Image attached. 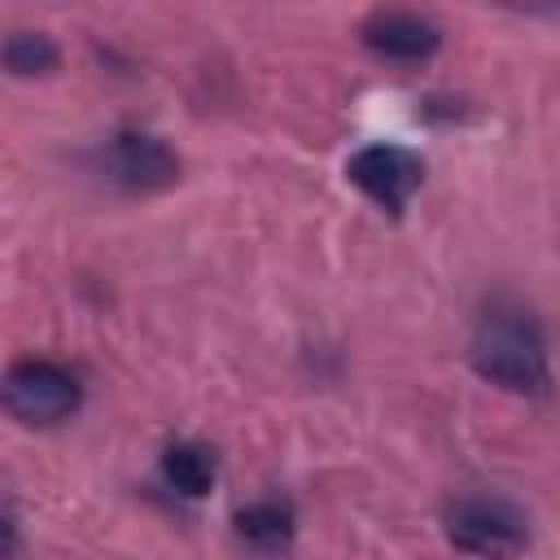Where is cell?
I'll return each instance as SVG.
<instances>
[{"instance_id":"obj_3","label":"cell","mask_w":560,"mask_h":560,"mask_svg":"<svg viewBox=\"0 0 560 560\" xmlns=\"http://www.w3.org/2000/svg\"><path fill=\"white\" fill-rule=\"evenodd\" d=\"M4 407L22 424H57L79 407V381L48 359H22L4 376Z\"/></svg>"},{"instance_id":"obj_7","label":"cell","mask_w":560,"mask_h":560,"mask_svg":"<svg viewBox=\"0 0 560 560\" xmlns=\"http://www.w3.org/2000/svg\"><path fill=\"white\" fill-rule=\"evenodd\" d=\"M236 534L258 556H280L293 542V508L280 499H258L236 512Z\"/></svg>"},{"instance_id":"obj_6","label":"cell","mask_w":560,"mask_h":560,"mask_svg":"<svg viewBox=\"0 0 560 560\" xmlns=\"http://www.w3.org/2000/svg\"><path fill=\"white\" fill-rule=\"evenodd\" d=\"M363 44L381 57L394 61H424L429 52H438L442 31L424 18V13H407V9H376L363 22Z\"/></svg>"},{"instance_id":"obj_8","label":"cell","mask_w":560,"mask_h":560,"mask_svg":"<svg viewBox=\"0 0 560 560\" xmlns=\"http://www.w3.org/2000/svg\"><path fill=\"white\" fill-rule=\"evenodd\" d=\"M162 472H166V481H171L179 494H188V499H197V494H206V490L214 486V459H210V451H201V446H192V442H175V446L162 455Z\"/></svg>"},{"instance_id":"obj_9","label":"cell","mask_w":560,"mask_h":560,"mask_svg":"<svg viewBox=\"0 0 560 560\" xmlns=\"http://www.w3.org/2000/svg\"><path fill=\"white\" fill-rule=\"evenodd\" d=\"M57 66V44L44 31H13L4 39V70L9 74H48Z\"/></svg>"},{"instance_id":"obj_2","label":"cell","mask_w":560,"mask_h":560,"mask_svg":"<svg viewBox=\"0 0 560 560\" xmlns=\"http://www.w3.org/2000/svg\"><path fill=\"white\" fill-rule=\"evenodd\" d=\"M446 538L468 556L508 560L525 547L529 525L516 503L494 499V494H468L446 508Z\"/></svg>"},{"instance_id":"obj_5","label":"cell","mask_w":560,"mask_h":560,"mask_svg":"<svg viewBox=\"0 0 560 560\" xmlns=\"http://www.w3.org/2000/svg\"><path fill=\"white\" fill-rule=\"evenodd\" d=\"M105 171L131 192H153V188L175 184L179 158L149 131H118L105 144Z\"/></svg>"},{"instance_id":"obj_4","label":"cell","mask_w":560,"mask_h":560,"mask_svg":"<svg viewBox=\"0 0 560 560\" xmlns=\"http://www.w3.org/2000/svg\"><path fill=\"white\" fill-rule=\"evenodd\" d=\"M346 175H350V184L363 188L381 210L398 214V210L411 201V192L420 188L424 166H420L416 153H407V149H398V144H363V149L346 162Z\"/></svg>"},{"instance_id":"obj_1","label":"cell","mask_w":560,"mask_h":560,"mask_svg":"<svg viewBox=\"0 0 560 560\" xmlns=\"http://www.w3.org/2000/svg\"><path fill=\"white\" fill-rule=\"evenodd\" d=\"M472 368L508 389V394H547L551 389V368H547V346L538 324L525 311H486L477 332H472Z\"/></svg>"}]
</instances>
